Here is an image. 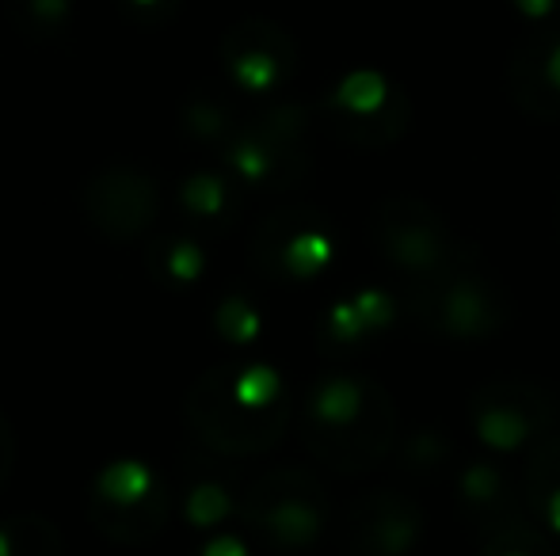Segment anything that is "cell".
Returning <instances> with one entry per match:
<instances>
[{
	"mask_svg": "<svg viewBox=\"0 0 560 556\" xmlns=\"http://www.w3.org/2000/svg\"><path fill=\"white\" fill-rule=\"evenodd\" d=\"M332 260V225L310 206H282L252 237V263L264 279L305 282Z\"/></svg>",
	"mask_w": 560,
	"mask_h": 556,
	"instance_id": "obj_7",
	"label": "cell"
},
{
	"mask_svg": "<svg viewBox=\"0 0 560 556\" xmlns=\"http://www.w3.org/2000/svg\"><path fill=\"white\" fill-rule=\"evenodd\" d=\"M374 237L385 260L412 282L435 279L450 268V233L443 217L420 199H408V194L385 199L377 206Z\"/></svg>",
	"mask_w": 560,
	"mask_h": 556,
	"instance_id": "obj_9",
	"label": "cell"
},
{
	"mask_svg": "<svg viewBox=\"0 0 560 556\" xmlns=\"http://www.w3.org/2000/svg\"><path fill=\"white\" fill-rule=\"evenodd\" d=\"M325 115L354 145H389L408 127V99L382 73H351L325 99Z\"/></svg>",
	"mask_w": 560,
	"mask_h": 556,
	"instance_id": "obj_10",
	"label": "cell"
},
{
	"mask_svg": "<svg viewBox=\"0 0 560 556\" xmlns=\"http://www.w3.org/2000/svg\"><path fill=\"white\" fill-rule=\"evenodd\" d=\"M472 419H477L485 442L515 450L553 427L557 404L549 401L546 389L530 386V381H500V386L492 381L472 397Z\"/></svg>",
	"mask_w": 560,
	"mask_h": 556,
	"instance_id": "obj_11",
	"label": "cell"
},
{
	"mask_svg": "<svg viewBox=\"0 0 560 556\" xmlns=\"http://www.w3.org/2000/svg\"><path fill=\"white\" fill-rule=\"evenodd\" d=\"M389 324V301L377 294H362L354 297V301L339 305V309L328 317V328H332V340L336 343H347L351 347L354 340H362L366 332H374V328Z\"/></svg>",
	"mask_w": 560,
	"mask_h": 556,
	"instance_id": "obj_20",
	"label": "cell"
},
{
	"mask_svg": "<svg viewBox=\"0 0 560 556\" xmlns=\"http://www.w3.org/2000/svg\"><path fill=\"white\" fill-rule=\"evenodd\" d=\"M518 4V12L526 15V20H534V23H546L549 15L557 12V4L560 0H515Z\"/></svg>",
	"mask_w": 560,
	"mask_h": 556,
	"instance_id": "obj_27",
	"label": "cell"
},
{
	"mask_svg": "<svg viewBox=\"0 0 560 556\" xmlns=\"http://www.w3.org/2000/svg\"><path fill=\"white\" fill-rule=\"evenodd\" d=\"M508 84L526 115L560 119V27H538L515 46Z\"/></svg>",
	"mask_w": 560,
	"mask_h": 556,
	"instance_id": "obj_14",
	"label": "cell"
},
{
	"mask_svg": "<svg viewBox=\"0 0 560 556\" xmlns=\"http://www.w3.org/2000/svg\"><path fill=\"white\" fill-rule=\"evenodd\" d=\"M241 514L271 549H305L328 522V496L317 476L302 469H275L244 492Z\"/></svg>",
	"mask_w": 560,
	"mask_h": 556,
	"instance_id": "obj_4",
	"label": "cell"
},
{
	"mask_svg": "<svg viewBox=\"0 0 560 556\" xmlns=\"http://www.w3.org/2000/svg\"><path fill=\"white\" fill-rule=\"evenodd\" d=\"M179 202H184V210L195 222L225 225L229 214H233V187L214 171H195L184 184V191H179Z\"/></svg>",
	"mask_w": 560,
	"mask_h": 556,
	"instance_id": "obj_18",
	"label": "cell"
},
{
	"mask_svg": "<svg viewBox=\"0 0 560 556\" xmlns=\"http://www.w3.org/2000/svg\"><path fill=\"white\" fill-rule=\"evenodd\" d=\"M184 122L199 141H207V145H222V149L233 141L236 130H241V122H236V115L225 107V99H214V96L187 99Z\"/></svg>",
	"mask_w": 560,
	"mask_h": 556,
	"instance_id": "obj_21",
	"label": "cell"
},
{
	"mask_svg": "<svg viewBox=\"0 0 560 556\" xmlns=\"http://www.w3.org/2000/svg\"><path fill=\"white\" fill-rule=\"evenodd\" d=\"M0 556H61V534L43 514H15L0 522Z\"/></svg>",
	"mask_w": 560,
	"mask_h": 556,
	"instance_id": "obj_17",
	"label": "cell"
},
{
	"mask_svg": "<svg viewBox=\"0 0 560 556\" xmlns=\"http://www.w3.org/2000/svg\"><path fill=\"white\" fill-rule=\"evenodd\" d=\"M222 61L244 92H271L290 81L298 66V46L279 23L241 20L225 31Z\"/></svg>",
	"mask_w": 560,
	"mask_h": 556,
	"instance_id": "obj_12",
	"label": "cell"
},
{
	"mask_svg": "<svg viewBox=\"0 0 560 556\" xmlns=\"http://www.w3.org/2000/svg\"><path fill=\"white\" fill-rule=\"evenodd\" d=\"M408 309L428 328L457 340H480L503 324V294L488 279L462 268H446L435 279L412 282Z\"/></svg>",
	"mask_w": 560,
	"mask_h": 556,
	"instance_id": "obj_6",
	"label": "cell"
},
{
	"mask_svg": "<svg viewBox=\"0 0 560 556\" xmlns=\"http://www.w3.org/2000/svg\"><path fill=\"white\" fill-rule=\"evenodd\" d=\"M172 496L145 465L115 461L96 476L89 492V519L118 545H145L164 530Z\"/></svg>",
	"mask_w": 560,
	"mask_h": 556,
	"instance_id": "obj_5",
	"label": "cell"
},
{
	"mask_svg": "<svg viewBox=\"0 0 560 556\" xmlns=\"http://www.w3.org/2000/svg\"><path fill=\"white\" fill-rule=\"evenodd\" d=\"M81 206L100 237L130 245L156 225L161 191L149 171L133 168V164H107V168L92 171L89 184L81 187Z\"/></svg>",
	"mask_w": 560,
	"mask_h": 556,
	"instance_id": "obj_8",
	"label": "cell"
},
{
	"mask_svg": "<svg viewBox=\"0 0 560 556\" xmlns=\"http://www.w3.org/2000/svg\"><path fill=\"white\" fill-rule=\"evenodd\" d=\"M420 507L397 492H370L354 499L343 522V545L351 556H408L420 537Z\"/></svg>",
	"mask_w": 560,
	"mask_h": 556,
	"instance_id": "obj_13",
	"label": "cell"
},
{
	"mask_svg": "<svg viewBox=\"0 0 560 556\" xmlns=\"http://www.w3.org/2000/svg\"><path fill=\"white\" fill-rule=\"evenodd\" d=\"M8 15L31 38H54L69 27L73 0H8Z\"/></svg>",
	"mask_w": 560,
	"mask_h": 556,
	"instance_id": "obj_22",
	"label": "cell"
},
{
	"mask_svg": "<svg viewBox=\"0 0 560 556\" xmlns=\"http://www.w3.org/2000/svg\"><path fill=\"white\" fill-rule=\"evenodd\" d=\"M526 499L549 527L560 530V438H546L526 461Z\"/></svg>",
	"mask_w": 560,
	"mask_h": 556,
	"instance_id": "obj_16",
	"label": "cell"
},
{
	"mask_svg": "<svg viewBox=\"0 0 560 556\" xmlns=\"http://www.w3.org/2000/svg\"><path fill=\"white\" fill-rule=\"evenodd\" d=\"M462 504H465V511H469V519L480 522L488 534H495V530L523 519L508 481H503L492 465H472L469 473L462 476Z\"/></svg>",
	"mask_w": 560,
	"mask_h": 556,
	"instance_id": "obj_15",
	"label": "cell"
},
{
	"mask_svg": "<svg viewBox=\"0 0 560 556\" xmlns=\"http://www.w3.org/2000/svg\"><path fill=\"white\" fill-rule=\"evenodd\" d=\"M149 268L176 286H191L207 268V256L191 237H156L149 245Z\"/></svg>",
	"mask_w": 560,
	"mask_h": 556,
	"instance_id": "obj_19",
	"label": "cell"
},
{
	"mask_svg": "<svg viewBox=\"0 0 560 556\" xmlns=\"http://www.w3.org/2000/svg\"><path fill=\"white\" fill-rule=\"evenodd\" d=\"M393 401L377 381L332 374L305 401V446L339 473H362L389 453Z\"/></svg>",
	"mask_w": 560,
	"mask_h": 556,
	"instance_id": "obj_2",
	"label": "cell"
},
{
	"mask_svg": "<svg viewBox=\"0 0 560 556\" xmlns=\"http://www.w3.org/2000/svg\"><path fill=\"white\" fill-rule=\"evenodd\" d=\"M310 115L298 104H279L259 111L252 122H241L233 141L222 149L233 171L252 187L287 191L310 171Z\"/></svg>",
	"mask_w": 560,
	"mask_h": 556,
	"instance_id": "obj_3",
	"label": "cell"
},
{
	"mask_svg": "<svg viewBox=\"0 0 560 556\" xmlns=\"http://www.w3.org/2000/svg\"><path fill=\"white\" fill-rule=\"evenodd\" d=\"M138 4H156V0H138Z\"/></svg>",
	"mask_w": 560,
	"mask_h": 556,
	"instance_id": "obj_29",
	"label": "cell"
},
{
	"mask_svg": "<svg viewBox=\"0 0 560 556\" xmlns=\"http://www.w3.org/2000/svg\"><path fill=\"white\" fill-rule=\"evenodd\" d=\"M218 328H222L225 340L248 343L252 335L259 332V320H256V312H252L248 305L241 301V297H229L222 309H218Z\"/></svg>",
	"mask_w": 560,
	"mask_h": 556,
	"instance_id": "obj_25",
	"label": "cell"
},
{
	"mask_svg": "<svg viewBox=\"0 0 560 556\" xmlns=\"http://www.w3.org/2000/svg\"><path fill=\"white\" fill-rule=\"evenodd\" d=\"M485 556H549V553H546V545H541V537L534 534L530 522L518 519V522H511V527L495 530Z\"/></svg>",
	"mask_w": 560,
	"mask_h": 556,
	"instance_id": "obj_24",
	"label": "cell"
},
{
	"mask_svg": "<svg viewBox=\"0 0 560 556\" xmlns=\"http://www.w3.org/2000/svg\"><path fill=\"white\" fill-rule=\"evenodd\" d=\"M199 556H244V545L236 537H214Z\"/></svg>",
	"mask_w": 560,
	"mask_h": 556,
	"instance_id": "obj_28",
	"label": "cell"
},
{
	"mask_svg": "<svg viewBox=\"0 0 560 556\" xmlns=\"http://www.w3.org/2000/svg\"><path fill=\"white\" fill-rule=\"evenodd\" d=\"M12 469H15V430H12V423H8L4 412H0V488L8 484Z\"/></svg>",
	"mask_w": 560,
	"mask_h": 556,
	"instance_id": "obj_26",
	"label": "cell"
},
{
	"mask_svg": "<svg viewBox=\"0 0 560 556\" xmlns=\"http://www.w3.org/2000/svg\"><path fill=\"white\" fill-rule=\"evenodd\" d=\"M225 514H233V499H229V492L222 484H214V481L195 484L191 496H187V519H191L195 527L210 530V527H218Z\"/></svg>",
	"mask_w": 560,
	"mask_h": 556,
	"instance_id": "obj_23",
	"label": "cell"
},
{
	"mask_svg": "<svg viewBox=\"0 0 560 556\" xmlns=\"http://www.w3.org/2000/svg\"><path fill=\"white\" fill-rule=\"evenodd\" d=\"M184 419L202 446L229 458L271 450L290 423L279 374L267 366H214L184 397Z\"/></svg>",
	"mask_w": 560,
	"mask_h": 556,
	"instance_id": "obj_1",
	"label": "cell"
}]
</instances>
